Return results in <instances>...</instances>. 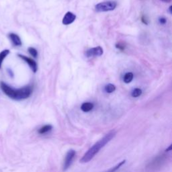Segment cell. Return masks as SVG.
<instances>
[{"instance_id":"d6986e66","label":"cell","mask_w":172,"mask_h":172,"mask_svg":"<svg viewBox=\"0 0 172 172\" xmlns=\"http://www.w3.org/2000/svg\"><path fill=\"white\" fill-rule=\"evenodd\" d=\"M8 71L9 72V74L10 75V76H11V77H13V72L12 71L10 70V69H9V70H8Z\"/></svg>"},{"instance_id":"277c9868","label":"cell","mask_w":172,"mask_h":172,"mask_svg":"<svg viewBox=\"0 0 172 172\" xmlns=\"http://www.w3.org/2000/svg\"><path fill=\"white\" fill-rule=\"evenodd\" d=\"M76 156V152L75 150L70 149L68 151L65 156V159L64 160L63 166V171H66L71 166V164L73 161V159H75Z\"/></svg>"},{"instance_id":"9c48e42d","label":"cell","mask_w":172,"mask_h":172,"mask_svg":"<svg viewBox=\"0 0 172 172\" xmlns=\"http://www.w3.org/2000/svg\"><path fill=\"white\" fill-rule=\"evenodd\" d=\"M93 104L91 102H85L82 104V105L81 106V109L84 112H88L92 110L93 108Z\"/></svg>"},{"instance_id":"4fadbf2b","label":"cell","mask_w":172,"mask_h":172,"mask_svg":"<svg viewBox=\"0 0 172 172\" xmlns=\"http://www.w3.org/2000/svg\"><path fill=\"white\" fill-rule=\"evenodd\" d=\"M133 79V74L131 72L126 73L124 76V82L126 83H130L132 82Z\"/></svg>"},{"instance_id":"3957f363","label":"cell","mask_w":172,"mask_h":172,"mask_svg":"<svg viewBox=\"0 0 172 172\" xmlns=\"http://www.w3.org/2000/svg\"><path fill=\"white\" fill-rule=\"evenodd\" d=\"M117 3L113 1L104 2L97 4L95 7L96 10L98 12L112 11L116 8Z\"/></svg>"},{"instance_id":"7a4b0ae2","label":"cell","mask_w":172,"mask_h":172,"mask_svg":"<svg viewBox=\"0 0 172 172\" xmlns=\"http://www.w3.org/2000/svg\"><path fill=\"white\" fill-rule=\"evenodd\" d=\"M116 134V130H111L108 133H107L102 139H100L97 142H96L93 145L90 147L88 151L83 155L82 159L80 160V162L82 163H88L89 161L92 160L96 155L100 152L101 149H102L104 147H105L110 141H112Z\"/></svg>"},{"instance_id":"8992f818","label":"cell","mask_w":172,"mask_h":172,"mask_svg":"<svg viewBox=\"0 0 172 172\" xmlns=\"http://www.w3.org/2000/svg\"><path fill=\"white\" fill-rule=\"evenodd\" d=\"M102 54H103V49L101 46H97L95 47V48L88 49L86 52V55L87 57L101 56Z\"/></svg>"},{"instance_id":"2e32d148","label":"cell","mask_w":172,"mask_h":172,"mask_svg":"<svg viewBox=\"0 0 172 172\" xmlns=\"http://www.w3.org/2000/svg\"><path fill=\"white\" fill-rule=\"evenodd\" d=\"M28 50L30 55H31L33 57H35V58H36V57H37V56H38V51H37V50L36 49L33 48V47H29L28 49Z\"/></svg>"},{"instance_id":"ac0fdd59","label":"cell","mask_w":172,"mask_h":172,"mask_svg":"<svg viewBox=\"0 0 172 172\" xmlns=\"http://www.w3.org/2000/svg\"><path fill=\"white\" fill-rule=\"evenodd\" d=\"M159 22L161 24H164L166 22V19L164 18H159Z\"/></svg>"},{"instance_id":"30bf717a","label":"cell","mask_w":172,"mask_h":172,"mask_svg":"<svg viewBox=\"0 0 172 172\" xmlns=\"http://www.w3.org/2000/svg\"><path fill=\"white\" fill-rule=\"evenodd\" d=\"M52 129H53V126L50 125V124H46V125L43 126L40 128V129H39L38 130V133L40 134H44L47 133L48 132H50Z\"/></svg>"},{"instance_id":"6da1fadb","label":"cell","mask_w":172,"mask_h":172,"mask_svg":"<svg viewBox=\"0 0 172 172\" xmlns=\"http://www.w3.org/2000/svg\"><path fill=\"white\" fill-rule=\"evenodd\" d=\"M0 87L5 95L13 100H23L28 98L32 93V87L31 86H26L21 88L16 89L12 87L6 83L0 82Z\"/></svg>"},{"instance_id":"9a60e30c","label":"cell","mask_w":172,"mask_h":172,"mask_svg":"<svg viewBox=\"0 0 172 172\" xmlns=\"http://www.w3.org/2000/svg\"><path fill=\"white\" fill-rule=\"evenodd\" d=\"M141 94H142V90L139 88H135L133 90L132 93H131V96L133 97H139Z\"/></svg>"},{"instance_id":"7402d4cb","label":"cell","mask_w":172,"mask_h":172,"mask_svg":"<svg viewBox=\"0 0 172 172\" xmlns=\"http://www.w3.org/2000/svg\"><path fill=\"white\" fill-rule=\"evenodd\" d=\"M171 8H172V6H170V13H172V11H171Z\"/></svg>"},{"instance_id":"ffe728a7","label":"cell","mask_w":172,"mask_h":172,"mask_svg":"<svg viewBox=\"0 0 172 172\" xmlns=\"http://www.w3.org/2000/svg\"><path fill=\"white\" fill-rule=\"evenodd\" d=\"M171 147H172V145H170L169 148H168V149H167L166 151H171Z\"/></svg>"},{"instance_id":"52a82bcc","label":"cell","mask_w":172,"mask_h":172,"mask_svg":"<svg viewBox=\"0 0 172 172\" xmlns=\"http://www.w3.org/2000/svg\"><path fill=\"white\" fill-rule=\"evenodd\" d=\"M9 39L14 46H22V42L20 36L15 33H9L8 35Z\"/></svg>"},{"instance_id":"ba28073f","label":"cell","mask_w":172,"mask_h":172,"mask_svg":"<svg viewBox=\"0 0 172 172\" xmlns=\"http://www.w3.org/2000/svg\"><path fill=\"white\" fill-rule=\"evenodd\" d=\"M76 18V16L72 12H67L63 19V24L65 25H69L72 24Z\"/></svg>"},{"instance_id":"44dd1931","label":"cell","mask_w":172,"mask_h":172,"mask_svg":"<svg viewBox=\"0 0 172 172\" xmlns=\"http://www.w3.org/2000/svg\"><path fill=\"white\" fill-rule=\"evenodd\" d=\"M161 1L166 3H170L171 2V0H161Z\"/></svg>"},{"instance_id":"5bb4252c","label":"cell","mask_w":172,"mask_h":172,"mask_svg":"<svg viewBox=\"0 0 172 172\" xmlns=\"http://www.w3.org/2000/svg\"><path fill=\"white\" fill-rule=\"evenodd\" d=\"M104 90H105L106 92L110 93L115 91L116 87H115V86L113 85V84H108V85H106L105 86V87H104Z\"/></svg>"},{"instance_id":"7c38bea8","label":"cell","mask_w":172,"mask_h":172,"mask_svg":"<svg viewBox=\"0 0 172 172\" xmlns=\"http://www.w3.org/2000/svg\"><path fill=\"white\" fill-rule=\"evenodd\" d=\"M125 163H126V160H123L122 161H120V163L116 164L115 166L112 167V168H110V169H109L108 170H107V171H104V172H116V171L119 170L120 168L122 167Z\"/></svg>"},{"instance_id":"8fae6325","label":"cell","mask_w":172,"mask_h":172,"mask_svg":"<svg viewBox=\"0 0 172 172\" xmlns=\"http://www.w3.org/2000/svg\"><path fill=\"white\" fill-rule=\"evenodd\" d=\"M9 53H10V51L8 49L3 50L2 51L0 52V69L2 68L3 60H4V59L6 58V57L8 56Z\"/></svg>"},{"instance_id":"e0dca14e","label":"cell","mask_w":172,"mask_h":172,"mask_svg":"<svg viewBox=\"0 0 172 172\" xmlns=\"http://www.w3.org/2000/svg\"><path fill=\"white\" fill-rule=\"evenodd\" d=\"M116 46V48H118L120 50H122L125 49V46H124V44L122 43V42H120L119 44H117Z\"/></svg>"},{"instance_id":"5b68a950","label":"cell","mask_w":172,"mask_h":172,"mask_svg":"<svg viewBox=\"0 0 172 172\" xmlns=\"http://www.w3.org/2000/svg\"><path fill=\"white\" fill-rule=\"evenodd\" d=\"M18 56L20 59H22L23 60H24V61L28 64L29 67H30V69L32 70V71L34 73H36L37 71V69H38V65H37V63H36L35 60H34L31 58H29L28 57L22 55L21 54H18Z\"/></svg>"}]
</instances>
